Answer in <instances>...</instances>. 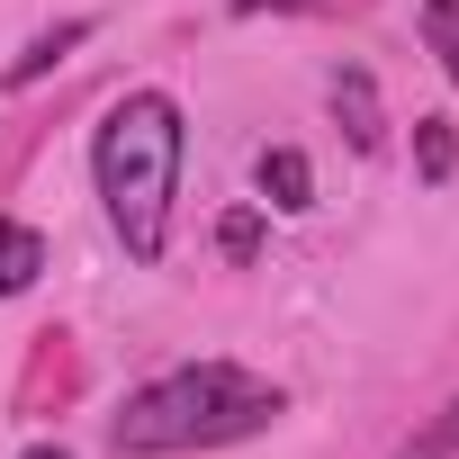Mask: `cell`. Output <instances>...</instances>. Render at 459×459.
<instances>
[{"label":"cell","instance_id":"obj_6","mask_svg":"<svg viewBox=\"0 0 459 459\" xmlns=\"http://www.w3.org/2000/svg\"><path fill=\"white\" fill-rule=\"evenodd\" d=\"M82 37H91V19H64V28H46V37H28V55L10 64V91H28V82H46V73H55V64H64V55L82 46Z\"/></svg>","mask_w":459,"mask_h":459},{"label":"cell","instance_id":"obj_9","mask_svg":"<svg viewBox=\"0 0 459 459\" xmlns=\"http://www.w3.org/2000/svg\"><path fill=\"white\" fill-rule=\"evenodd\" d=\"M253 244H262V216H253V207H235V216H225V253L253 262Z\"/></svg>","mask_w":459,"mask_h":459},{"label":"cell","instance_id":"obj_2","mask_svg":"<svg viewBox=\"0 0 459 459\" xmlns=\"http://www.w3.org/2000/svg\"><path fill=\"white\" fill-rule=\"evenodd\" d=\"M289 414V396L235 360H189L153 387H135L108 423L117 459H180V450H225V441H253Z\"/></svg>","mask_w":459,"mask_h":459},{"label":"cell","instance_id":"obj_10","mask_svg":"<svg viewBox=\"0 0 459 459\" xmlns=\"http://www.w3.org/2000/svg\"><path fill=\"white\" fill-rule=\"evenodd\" d=\"M432 46H441V73H450V91H459V28H432Z\"/></svg>","mask_w":459,"mask_h":459},{"label":"cell","instance_id":"obj_7","mask_svg":"<svg viewBox=\"0 0 459 459\" xmlns=\"http://www.w3.org/2000/svg\"><path fill=\"white\" fill-rule=\"evenodd\" d=\"M414 171H423L432 189L459 171V135H450V117H414Z\"/></svg>","mask_w":459,"mask_h":459},{"label":"cell","instance_id":"obj_12","mask_svg":"<svg viewBox=\"0 0 459 459\" xmlns=\"http://www.w3.org/2000/svg\"><path fill=\"white\" fill-rule=\"evenodd\" d=\"M432 28H459V0H423V37Z\"/></svg>","mask_w":459,"mask_h":459},{"label":"cell","instance_id":"obj_5","mask_svg":"<svg viewBox=\"0 0 459 459\" xmlns=\"http://www.w3.org/2000/svg\"><path fill=\"white\" fill-rule=\"evenodd\" d=\"M37 271H46V235L19 225V216H0V298H28Z\"/></svg>","mask_w":459,"mask_h":459},{"label":"cell","instance_id":"obj_8","mask_svg":"<svg viewBox=\"0 0 459 459\" xmlns=\"http://www.w3.org/2000/svg\"><path fill=\"white\" fill-rule=\"evenodd\" d=\"M396 459H459V396H450V405H441V414H432V423H423Z\"/></svg>","mask_w":459,"mask_h":459},{"label":"cell","instance_id":"obj_11","mask_svg":"<svg viewBox=\"0 0 459 459\" xmlns=\"http://www.w3.org/2000/svg\"><path fill=\"white\" fill-rule=\"evenodd\" d=\"M262 10H325V0H235V19H262Z\"/></svg>","mask_w":459,"mask_h":459},{"label":"cell","instance_id":"obj_13","mask_svg":"<svg viewBox=\"0 0 459 459\" xmlns=\"http://www.w3.org/2000/svg\"><path fill=\"white\" fill-rule=\"evenodd\" d=\"M28 459H73V450H55V441H37V450H28Z\"/></svg>","mask_w":459,"mask_h":459},{"label":"cell","instance_id":"obj_4","mask_svg":"<svg viewBox=\"0 0 459 459\" xmlns=\"http://www.w3.org/2000/svg\"><path fill=\"white\" fill-rule=\"evenodd\" d=\"M333 117H342V135H351L360 153H378V144H387V126H378V82H369L360 64H342V73H333Z\"/></svg>","mask_w":459,"mask_h":459},{"label":"cell","instance_id":"obj_3","mask_svg":"<svg viewBox=\"0 0 459 459\" xmlns=\"http://www.w3.org/2000/svg\"><path fill=\"white\" fill-rule=\"evenodd\" d=\"M253 180H262V198H271L280 216H307V207H316V171H307V153H298V144H262Z\"/></svg>","mask_w":459,"mask_h":459},{"label":"cell","instance_id":"obj_1","mask_svg":"<svg viewBox=\"0 0 459 459\" xmlns=\"http://www.w3.org/2000/svg\"><path fill=\"white\" fill-rule=\"evenodd\" d=\"M180 153H189V126H180V100L171 91H126L100 117V135H91V180H100V207L117 225L126 262H162L171 253Z\"/></svg>","mask_w":459,"mask_h":459}]
</instances>
